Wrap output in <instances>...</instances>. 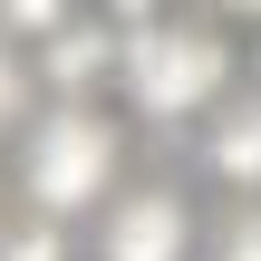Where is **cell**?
<instances>
[{
	"mask_svg": "<svg viewBox=\"0 0 261 261\" xmlns=\"http://www.w3.org/2000/svg\"><path fill=\"white\" fill-rule=\"evenodd\" d=\"M232 39L213 29V19H145L136 39H126V97H136V116H155V126H184V116H203V107H223L232 97Z\"/></svg>",
	"mask_w": 261,
	"mask_h": 261,
	"instance_id": "cell-1",
	"label": "cell"
},
{
	"mask_svg": "<svg viewBox=\"0 0 261 261\" xmlns=\"http://www.w3.org/2000/svg\"><path fill=\"white\" fill-rule=\"evenodd\" d=\"M116 126L107 116H87V107H58L48 126H29V155H19V184H29V203L39 213H87V203H107V184H116Z\"/></svg>",
	"mask_w": 261,
	"mask_h": 261,
	"instance_id": "cell-2",
	"label": "cell"
},
{
	"mask_svg": "<svg viewBox=\"0 0 261 261\" xmlns=\"http://www.w3.org/2000/svg\"><path fill=\"white\" fill-rule=\"evenodd\" d=\"M0 261H68V242H58V223H19V232H0Z\"/></svg>",
	"mask_w": 261,
	"mask_h": 261,
	"instance_id": "cell-8",
	"label": "cell"
},
{
	"mask_svg": "<svg viewBox=\"0 0 261 261\" xmlns=\"http://www.w3.org/2000/svg\"><path fill=\"white\" fill-rule=\"evenodd\" d=\"M116 10H126V19H155V10H165V0H116Z\"/></svg>",
	"mask_w": 261,
	"mask_h": 261,
	"instance_id": "cell-10",
	"label": "cell"
},
{
	"mask_svg": "<svg viewBox=\"0 0 261 261\" xmlns=\"http://www.w3.org/2000/svg\"><path fill=\"white\" fill-rule=\"evenodd\" d=\"M213 261H261V203H232L223 232H213Z\"/></svg>",
	"mask_w": 261,
	"mask_h": 261,
	"instance_id": "cell-7",
	"label": "cell"
},
{
	"mask_svg": "<svg viewBox=\"0 0 261 261\" xmlns=\"http://www.w3.org/2000/svg\"><path fill=\"white\" fill-rule=\"evenodd\" d=\"M19 107H29V68L10 58V39H0V136L19 126Z\"/></svg>",
	"mask_w": 261,
	"mask_h": 261,
	"instance_id": "cell-9",
	"label": "cell"
},
{
	"mask_svg": "<svg viewBox=\"0 0 261 261\" xmlns=\"http://www.w3.org/2000/svg\"><path fill=\"white\" fill-rule=\"evenodd\" d=\"M203 174L223 194H261V97H223L203 136Z\"/></svg>",
	"mask_w": 261,
	"mask_h": 261,
	"instance_id": "cell-4",
	"label": "cell"
},
{
	"mask_svg": "<svg viewBox=\"0 0 261 261\" xmlns=\"http://www.w3.org/2000/svg\"><path fill=\"white\" fill-rule=\"evenodd\" d=\"M213 10H232V19H261V0H213Z\"/></svg>",
	"mask_w": 261,
	"mask_h": 261,
	"instance_id": "cell-11",
	"label": "cell"
},
{
	"mask_svg": "<svg viewBox=\"0 0 261 261\" xmlns=\"http://www.w3.org/2000/svg\"><path fill=\"white\" fill-rule=\"evenodd\" d=\"M58 97H87L107 77H126V39L116 29H48V68H39Z\"/></svg>",
	"mask_w": 261,
	"mask_h": 261,
	"instance_id": "cell-5",
	"label": "cell"
},
{
	"mask_svg": "<svg viewBox=\"0 0 261 261\" xmlns=\"http://www.w3.org/2000/svg\"><path fill=\"white\" fill-rule=\"evenodd\" d=\"M68 29V0H0V39H48Z\"/></svg>",
	"mask_w": 261,
	"mask_h": 261,
	"instance_id": "cell-6",
	"label": "cell"
},
{
	"mask_svg": "<svg viewBox=\"0 0 261 261\" xmlns=\"http://www.w3.org/2000/svg\"><path fill=\"white\" fill-rule=\"evenodd\" d=\"M184 252H194V213H184L174 184L126 194V203L97 223V261H184Z\"/></svg>",
	"mask_w": 261,
	"mask_h": 261,
	"instance_id": "cell-3",
	"label": "cell"
}]
</instances>
